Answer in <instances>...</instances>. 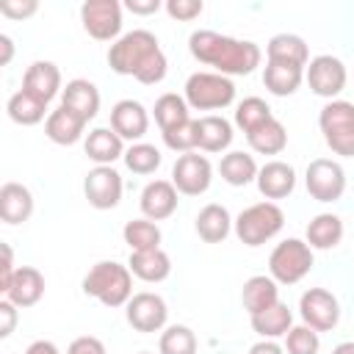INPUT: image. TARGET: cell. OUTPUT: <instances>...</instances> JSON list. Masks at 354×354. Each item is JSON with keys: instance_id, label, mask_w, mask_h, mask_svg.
<instances>
[{"instance_id": "6da1fadb", "label": "cell", "mask_w": 354, "mask_h": 354, "mask_svg": "<svg viewBox=\"0 0 354 354\" xmlns=\"http://www.w3.org/2000/svg\"><path fill=\"white\" fill-rule=\"evenodd\" d=\"M108 66L116 75L136 77L144 86H155L166 77V55L160 50V41L155 33L136 28L130 33H122L111 50H108Z\"/></svg>"}, {"instance_id": "7a4b0ae2", "label": "cell", "mask_w": 354, "mask_h": 354, "mask_svg": "<svg viewBox=\"0 0 354 354\" xmlns=\"http://www.w3.org/2000/svg\"><path fill=\"white\" fill-rule=\"evenodd\" d=\"M188 50L199 64L213 66L218 75H249L260 66V47L249 39L224 36L216 30H194L188 36Z\"/></svg>"}, {"instance_id": "3957f363", "label": "cell", "mask_w": 354, "mask_h": 354, "mask_svg": "<svg viewBox=\"0 0 354 354\" xmlns=\"http://www.w3.org/2000/svg\"><path fill=\"white\" fill-rule=\"evenodd\" d=\"M83 293L105 307H124L133 299V274L116 260H100L83 277Z\"/></svg>"}, {"instance_id": "277c9868", "label": "cell", "mask_w": 354, "mask_h": 354, "mask_svg": "<svg viewBox=\"0 0 354 354\" xmlns=\"http://www.w3.org/2000/svg\"><path fill=\"white\" fill-rule=\"evenodd\" d=\"M285 224V213L277 202H254L249 207H243L238 213V218L232 221V230L238 235L241 243L246 246H260L266 241H271L274 235H279Z\"/></svg>"}, {"instance_id": "5b68a950", "label": "cell", "mask_w": 354, "mask_h": 354, "mask_svg": "<svg viewBox=\"0 0 354 354\" xmlns=\"http://www.w3.org/2000/svg\"><path fill=\"white\" fill-rule=\"evenodd\" d=\"M183 97L194 111H221L235 102V83L218 72H194L185 80Z\"/></svg>"}, {"instance_id": "8992f818", "label": "cell", "mask_w": 354, "mask_h": 354, "mask_svg": "<svg viewBox=\"0 0 354 354\" xmlns=\"http://www.w3.org/2000/svg\"><path fill=\"white\" fill-rule=\"evenodd\" d=\"M326 147L340 158H354V102L329 100L318 113Z\"/></svg>"}, {"instance_id": "52a82bcc", "label": "cell", "mask_w": 354, "mask_h": 354, "mask_svg": "<svg viewBox=\"0 0 354 354\" xmlns=\"http://www.w3.org/2000/svg\"><path fill=\"white\" fill-rule=\"evenodd\" d=\"M313 268V249L301 238H288L277 243L268 254V277L277 285H296Z\"/></svg>"}, {"instance_id": "ba28073f", "label": "cell", "mask_w": 354, "mask_h": 354, "mask_svg": "<svg viewBox=\"0 0 354 354\" xmlns=\"http://www.w3.org/2000/svg\"><path fill=\"white\" fill-rule=\"evenodd\" d=\"M304 185L315 202H337L346 191V171L332 158H315L307 163Z\"/></svg>"}, {"instance_id": "9c48e42d", "label": "cell", "mask_w": 354, "mask_h": 354, "mask_svg": "<svg viewBox=\"0 0 354 354\" xmlns=\"http://www.w3.org/2000/svg\"><path fill=\"white\" fill-rule=\"evenodd\" d=\"M304 80H307L313 94H318L324 100H337V94L346 88L348 72H346V64L337 55L324 53V55L310 58V64L304 69Z\"/></svg>"}, {"instance_id": "30bf717a", "label": "cell", "mask_w": 354, "mask_h": 354, "mask_svg": "<svg viewBox=\"0 0 354 354\" xmlns=\"http://www.w3.org/2000/svg\"><path fill=\"white\" fill-rule=\"evenodd\" d=\"M83 30L97 41H116L122 33V3L116 0H86L80 6Z\"/></svg>"}, {"instance_id": "8fae6325", "label": "cell", "mask_w": 354, "mask_h": 354, "mask_svg": "<svg viewBox=\"0 0 354 354\" xmlns=\"http://www.w3.org/2000/svg\"><path fill=\"white\" fill-rule=\"evenodd\" d=\"M124 315H127V324L136 329V332H160L166 329V321H169V307L163 301L160 293H152V290H141V293H133V299L124 304Z\"/></svg>"}, {"instance_id": "7c38bea8", "label": "cell", "mask_w": 354, "mask_h": 354, "mask_svg": "<svg viewBox=\"0 0 354 354\" xmlns=\"http://www.w3.org/2000/svg\"><path fill=\"white\" fill-rule=\"evenodd\" d=\"M171 183L180 194L185 196H199L210 188L213 183V166L205 155L199 152H185L174 160L171 166Z\"/></svg>"}, {"instance_id": "4fadbf2b", "label": "cell", "mask_w": 354, "mask_h": 354, "mask_svg": "<svg viewBox=\"0 0 354 354\" xmlns=\"http://www.w3.org/2000/svg\"><path fill=\"white\" fill-rule=\"evenodd\" d=\"M299 315L315 332H332L340 321V304L326 288H310L299 299Z\"/></svg>"}, {"instance_id": "5bb4252c", "label": "cell", "mask_w": 354, "mask_h": 354, "mask_svg": "<svg viewBox=\"0 0 354 354\" xmlns=\"http://www.w3.org/2000/svg\"><path fill=\"white\" fill-rule=\"evenodd\" d=\"M122 191H124L122 174L113 166H94L83 180V194H86L88 205L97 210L116 207L122 202Z\"/></svg>"}, {"instance_id": "9a60e30c", "label": "cell", "mask_w": 354, "mask_h": 354, "mask_svg": "<svg viewBox=\"0 0 354 354\" xmlns=\"http://www.w3.org/2000/svg\"><path fill=\"white\" fill-rule=\"evenodd\" d=\"M177 188L171 180H149L141 191V199H138V207L144 213V218L149 221H163L169 218L174 210H177Z\"/></svg>"}, {"instance_id": "2e32d148", "label": "cell", "mask_w": 354, "mask_h": 354, "mask_svg": "<svg viewBox=\"0 0 354 354\" xmlns=\"http://www.w3.org/2000/svg\"><path fill=\"white\" fill-rule=\"evenodd\" d=\"M111 127L124 138V141H141L149 130V113L138 100H119L111 108Z\"/></svg>"}, {"instance_id": "e0dca14e", "label": "cell", "mask_w": 354, "mask_h": 354, "mask_svg": "<svg viewBox=\"0 0 354 354\" xmlns=\"http://www.w3.org/2000/svg\"><path fill=\"white\" fill-rule=\"evenodd\" d=\"M257 191L271 202V199H285L296 188V169L285 160H268L257 171Z\"/></svg>"}, {"instance_id": "ac0fdd59", "label": "cell", "mask_w": 354, "mask_h": 354, "mask_svg": "<svg viewBox=\"0 0 354 354\" xmlns=\"http://www.w3.org/2000/svg\"><path fill=\"white\" fill-rule=\"evenodd\" d=\"M44 296V274L33 266H19L3 290V299H8L17 307H33Z\"/></svg>"}, {"instance_id": "d6986e66", "label": "cell", "mask_w": 354, "mask_h": 354, "mask_svg": "<svg viewBox=\"0 0 354 354\" xmlns=\"http://www.w3.org/2000/svg\"><path fill=\"white\" fill-rule=\"evenodd\" d=\"M22 88L50 105V100L64 91L61 88V69L53 61H33L22 75Z\"/></svg>"}, {"instance_id": "ffe728a7", "label": "cell", "mask_w": 354, "mask_h": 354, "mask_svg": "<svg viewBox=\"0 0 354 354\" xmlns=\"http://www.w3.org/2000/svg\"><path fill=\"white\" fill-rule=\"evenodd\" d=\"M61 105L69 108L72 113H77V116L88 124V122L100 113V91H97V86H94L91 80L75 77V80H69V83L64 86V91H61Z\"/></svg>"}, {"instance_id": "44dd1931", "label": "cell", "mask_w": 354, "mask_h": 354, "mask_svg": "<svg viewBox=\"0 0 354 354\" xmlns=\"http://www.w3.org/2000/svg\"><path fill=\"white\" fill-rule=\"evenodd\" d=\"M83 149L97 166H113V160L124 158V138L113 127H94L88 130Z\"/></svg>"}, {"instance_id": "7402d4cb", "label": "cell", "mask_w": 354, "mask_h": 354, "mask_svg": "<svg viewBox=\"0 0 354 354\" xmlns=\"http://www.w3.org/2000/svg\"><path fill=\"white\" fill-rule=\"evenodd\" d=\"M33 216V194L22 183L0 185V218L6 224H22Z\"/></svg>"}, {"instance_id": "603a6c76", "label": "cell", "mask_w": 354, "mask_h": 354, "mask_svg": "<svg viewBox=\"0 0 354 354\" xmlns=\"http://www.w3.org/2000/svg\"><path fill=\"white\" fill-rule=\"evenodd\" d=\"M83 130H86V122L72 113L69 108L58 105L55 111H50L47 122H44V136L53 141V144H61V147H72L83 138Z\"/></svg>"}, {"instance_id": "cb8c5ba5", "label": "cell", "mask_w": 354, "mask_h": 354, "mask_svg": "<svg viewBox=\"0 0 354 354\" xmlns=\"http://www.w3.org/2000/svg\"><path fill=\"white\" fill-rule=\"evenodd\" d=\"M266 61H277V64H293L307 69L310 64V50L307 41L296 33H277L268 39L266 44Z\"/></svg>"}, {"instance_id": "d4e9b609", "label": "cell", "mask_w": 354, "mask_h": 354, "mask_svg": "<svg viewBox=\"0 0 354 354\" xmlns=\"http://www.w3.org/2000/svg\"><path fill=\"white\" fill-rule=\"evenodd\" d=\"M194 227H196V235H199L205 243H221V241L232 232V216H230V210H227L224 205L210 202V205H205V207L196 213Z\"/></svg>"}, {"instance_id": "484cf974", "label": "cell", "mask_w": 354, "mask_h": 354, "mask_svg": "<svg viewBox=\"0 0 354 354\" xmlns=\"http://www.w3.org/2000/svg\"><path fill=\"white\" fill-rule=\"evenodd\" d=\"M127 268L141 282H163L171 274V257L160 246L158 249H147V252H130Z\"/></svg>"}, {"instance_id": "4316f807", "label": "cell", "mask_w": 354, "mask_h": 354, "mask_svg": "<svg viewBox=\"0 0 354 354\" xmlns=\"http://www.w3.org/2000/svg\"><path fill=\"white\" fill-rule=\"evenodd\" d=\"M241 301H243V310L249 315H257V313H263L279 301V285L266 274H254L243 282Z\"/></svg>"}, {"instance_id": "83f0119b", "label": "cell", "mask_w": 354, "mask_h": 354, "mask_svg": "<svg viewBox=\"0 0 354 354\" xmlns=\"http://www.w3.org/2000/svg\"><path fill=\"white\" fill-rule=\"evenodd\" d=\"M301 80H304V69H301V66L266 61L263 86H266L274 97H290V94H296V88L301 86Z\"/></svg>"}, {"instance_id": "f1b7e54d", "label": "cell", "mask_w": 354, "mask_h": 354, "mask_svg": "<svg viewBox=\"0 0 354 354\" xmlns=\"http://www.w3.org/2000/svg\"><path fill=\"white\" fill-rule=\"evenodd\" d=\"M6 111H8V119L17 122V124H22V127H33L39 122H47V116H50L47 102H41L39 97L28 94L25 88H19V91H14L8 97Z\"/></svg>"}, {"instance_id": "f546056e", "label": "cell", "mask_w": 354, "mask_h": 354, "mask_svg": "<svg viewBox=\"0 0 354 354\" xmlns=\"http://www.w3.org/2000/svg\"><path fill=\"white\" fill-rule=\"evenodd\" d=\"M196 133H199V149L202 152H224L232 144V124L224 116L207 113L196 119Z\"/></svg>"}, {"instance_id": "4dcf8cb0", "label": "cell", "mask_w": 354, "mask_h": 354, "mask_svg": "<svg viewBox=\"0 0 354 354\" xmlns=\"http://www.w3.org/2000/svg\"><path fill=\"white\" fill-rule=\"evenodd\" d=\"M257 171H260V169H257L254 158H252L249 152H243V149H232V152L221 155L218 174H221V180H224L227 185H232V188L249 185L252 180H257Z\"/></svg>"}, {"instance_id": "1f68e13d", "label": "cell", "mask_w": 354, "mask_h": 354, "mask_svg": "<svg viewBox=\"0 0 354 354\" xmlns=\"http://www.w3.org/2000/svg\"><path fill=\"white\" fill-rule=\"evenodd\" d=\"M249 321H252V329H254L260 337L277 340V337H285V335L290 332V326H293V313L288 310L285 301H277L274 307H268V310H263V313H257V315H249Z\"/></svg>"}, {"instance_id": "d6a6232c", "label": "cell", "mask_w": 354, "mask_h": 354, "mask_svg": "<svg viewBox=\"0 0 354 354\" xmlns=\"http://www.w3.org/2000/svg\"><path fill=\"white\" fill-rule=\"evenodd\" d=\"M307 243L310 249H335L343 241V221L335 213H318L307 224Z\"/></svg>"}, {"instance_id": "836d02e7", "label": "cell", "mask_w": 354, "mask_h": 354, "mask_svg": "<svg viewBox=\"0 0 354 354\" xmlns=\"http://www.w3.org/2000/svg\"><path fill=\"white\" fill-rule=\"evenodd\" d=\"M246 141H249V147H252L257 155H279V152L288 147V130H285V124L274 116V119H268L266 124H260L257 130H252V133L246 136Z\"/></svg>"}, {"instance_id": "e575fe53", "label": "cell", "mask_w": 354, "mask_h": 354, "mask_svg": "<svg viewBox=\"0 0 354 354\" xmlns=\"http://www.w3.org/2000/svg\"><path fill=\"white\" fill-rule=\"evenodd\" d=\"M155 122H158V127H160V133L163 130H171V127H177V124H183V122H188L191 119V108H188V102H185V97L183 94H174V91H166V94H160L158 100H155Z\"/></svg>"}, {"instance_id": "d590c367", "label": "cell", "mask_w": 354, "mask_h": 354, "mask_svg": "<svg viewBox=\"0 0 354 354\" xmlns=\"http://www.w3.org/2000/svg\"><path fill=\"white\" fill-rule=\"evenodd\" d=\"M124 243L130 246V252H147V249H158L160 246V227L149 218H133L124 224L122 230Z\"/></svg>"}, {"instance_id": "8d00e7d4", "label": "cell", "mask_w": 354, "mask_h": 354, "mask_svg": "<svg viewBox=\"0 0 354 354\" xmlns=\"http://www.w3.org/2000/svg\"><path fill=\"white\" fill-rule=\"evenodd\" d=\"M268 119H274V113H271V108L263 97H243L235 105V124L243 130V136H249L252 130H257Z\"/></svg>"}, {"instance_id": "74e56055", "label": "cell", "mask_w": 354, "mask_h": 354, "mask_svg": "<svg viewBox=\"0 0 354 354\" xmlns=\"http://www.w3.org/2000/svg\"><path fill=\"white\" fill-rule=\"evenodd\" d=\"M124 166L133 171V174H152L158 166H160V160H163V155H160V149L155 147V144H147V141H136V144H130L127 149H124Z\"/></svg>"}, {"instance_id": "f35d334b", "label": "cell", "mask_w": 354, "mask_h": 354, "mask_svg": "<svg viewBox=\"0 0 354 354\" xmlns=\"http://www.w3.org/2000/svg\"><path fill=\"white\" fill-rule=\"evenodd\" d=\"M160 354H196V335L185 324H171L160 332L158 340Z\"/></svg>"}, {"instance_id": "ab89813d", "label": "cell", "mask_w": 354, "mask_h": 354, "mask_svg": "<svg viewBox=\"0 0 354 354\" xmlns=\"http://www.w3.org/2000/svg\"><path fill=\"white\" fill-rule=\"evenodd\" d=\"M163 144L171 149V152H196L199 149V133H196V119H188L171 130H163Z\"/></svg>"}, {"instance_id": "60d3db41", "label": "cell", "mask_w": 354, "mask_h": 354, "mask_svg": "<svg viewBox=\"0 0 354 354\" xmlns=\"http://www.w3.org/2000/svg\"><path fill=\"white\" fill-rule=\"evenodd\" d=\"M318 348H321V337L307 324L290 326V332L285 335V354H318Z\"/></svg>"}, {"instance_id": "b9f144b4", "label": "cell", "mask_w": 354, "mask_h": 354, "mask_svg": "<svg viewBox=\"0 0 354 354\" xmlns=\"http://www.w3.org/2000/svg\"><path fill=\"white\" fill-rule=\"evenodd\" d=\"M163 8H166V14H169L171 19H177V22H191V19H196V17L205 11V3H202V0H166Z\"/></svg>"}, {"instance_id": "7bdbcfd3", "label": "cell", "mask_w": 354, "mask_h": 354, "mask_svg": "<svg viewBox=\"0 0 354 354\" xmlns=\"http://www.w3.org/2000/svg\"><path fill=\"white\" fill-rule=\"evenodd\" d=\"M39 3L36 0H3L0 3V14L8 19H28L30 14H36Z\"/></svg>"}, {"instance_id": "ee69618b", "label": "cell", "mask_w": 354, "mask_h": 354, "mask_svg": "<svg viewBox=\"0 0 354 354\" xmlns=\"http://www.w3.org/2000/svg\"><path fill=\"white\" fill-rule=\"evenodd\" d=\"M66 354H108V351H105V343H102L100 337H94V335H80V337H75V340L69 343Z\"/></svg>"}, {"instance_id": "f6af8a7d", "label": "cell", "mask_w": 354, "mask_h": 354, "mask_svg": "<svg viewBox=\"0 0 354 354\" xmlns=\"http://www.w3.org/2000/svg\"><path fill=\"white\" fill-rule=\"evenodd\" d=\"M0 252H3V263H0V293H3L19 266H14V252H11L8 243H0Z\"/></svg>"}, {"instance_id": "bcb514c9", "label": "cell", "mask_w": 354, "mask_h": 354, "mask_svg": "<svg viewBox=\"0 0 354 354\" xmlns=\"http://www.w3.org/2000/svg\"><path fill=\"white\" fill-rule=\"evenodd\" d=\"M17 326V304H11L8 299L0 301V337H8Z\"/></svg>"}, {"instance_id": "7dc6e473", "label": "cell", "mask_w": 354, "mask_h": 354, "mask_svg": "<svg viewBox=\"0 0 354 354\" xmlns=\"http://www.w3.org/2000/svg\"><path fill=\"white\" fill-rule=\"evenodd\" d=\"M160 6H163L160 0H127V3H124L127 11L141 14V17H144V14H155V11H160Z\"/></svg>"}, {"instance_id": "c3c4849f", "label": "cell", "mask_w": 354, "mask_h": 354, "mask_svg": "<svg viewBox=\"0 0 354 354\" xmlns=\"http://www.w3.org/2000/svg\"><path fill=\"white\" fill-rule=\"evenodd\" d=\"M249 354H285V346H279L277 340H266V337H260V340L249 348Z\"/></svg>"}, {"instance_id": "681fc988", "label": "cell", "mask_w": 354, "mask_h": 354, "mask_svg": "<svg viewBox=\"0 0 354 354\" xmlns=\"http://www.w3.org/2000/svg\"><path fill=\"white\" fill-rule=\"evenodd\" d=\"M25 354H61V351H58V346L53 340H33L25 348Z\"/></svg>"}, {"instance_id": "f907efd6", "label": "cell", "mask_w": 354, "mask_h": 354, "mask_svg": "<svg viewBox=\"0 0 354 354\" xmlns=\"http://www.w3.org/2000/svg\"><path fill=\"white\" fill-rule=\"evenodd\" d=\"M0 66H8L11 64V58H14V41H11V36L8 33H0Z\"/></svg>"}, {"instance_id": "816d5d0a", "label": "cell", "mask_w": 354, "mask_h": 354, "mask_svg": "<svg viewBox=\"0 0 354 354\" xmlns=\"http://www.w3.org/2000/svg\"><path fill=\"white\" fill-rule=\"evenodd\" d=\"M332 354H354V340H343L332 348Z\"/></svg>"}, {"instance_id": "f5cc1de1", "label": "cell", "mask_w": 354, "mask_h": 354, "mask_svg": "<svg viewBox=\"0 0 354 354\" xmlns=\"http://www.w3.org/2000/svg\"><path fill=\"white\" fill-rule=\"evenodd\" d=\"M138 354H149V351H138Z\"/></svg>"}]
</instances>
